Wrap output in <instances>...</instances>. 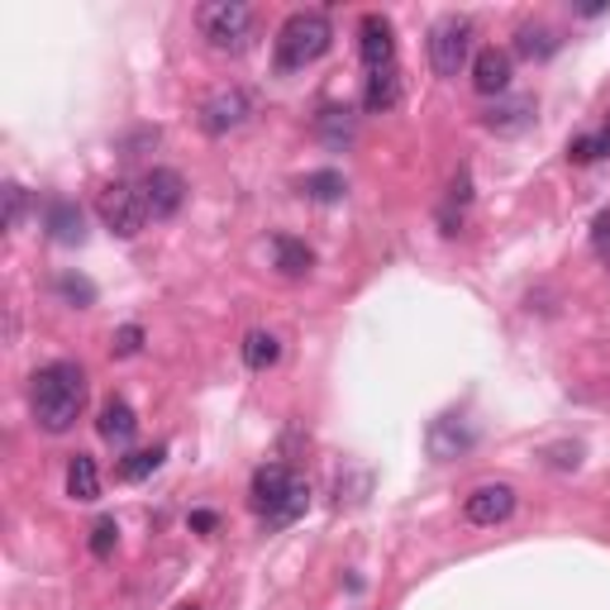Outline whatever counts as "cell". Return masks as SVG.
<instances>
[{"label":"cell","instance_id":"6da1fadb","mask_svg":"<svg viewBox=\"0 0 610 610\" xmlns=\"http://www.w3.org/2000/svg\"><path fill=\"white\" fill-rule=\"evenodd\" d=\"M29 405H34V425L48 434H67L81 420L86 405V372L77 362H48L34 372L29 386Z\"/></svg>","mask_w":610,"mask_h":610},{"label":"cell","instance_id":"7a4b0ae2","mask_svg":"<svg viewBox=\"0 0 610 610\" xmlns=\"http://www.w3.org/2000/svg\"><path fill=\"white\" fill-rule=\"evenodd\" d=\"M305 505H311V487H305L292 468L268 462V468L253 472V511L268 530H286L292 520L305 515Z\"/></svg>","mask_w":610,"mask_h":610},{"label":"cell","instance_id":"3957f363","mask_svg":"<svg viewBox=\"0 0 610 610\" xmlns=\"http://www.w3.org/2000/svg\"><path fill=\"white\" fill-rule=\"evenodd\" d=\"M334 43V29L319 10H296L292 20L277 29V63L292 72V67H305L315 63V57H325Z\"/></svg>","mask_w":610,"mask_h":610},{"label":"cell","instance_id":"277c9868","mask_svg":"<svg viewBox=\"0 0 610 610\" xmlns=\"http://www.w3.org/2000/svg\"><path fill=\"white\" fill-rule=\"evenodd\" d=\"M196 24L210 39V48L220 53H243L253 43V10L239 6V0H206L196 10Z\"/></svg>","mask_w":610,"mask_h":610},{"label":"cell","instance_id":"5b68a950","mask_svg":"<svg viewBox=\"0 0 610 610\" xmlns=\"http://www.w3.org/2000/svg\"><path fill=\"white\" fill-rule=\"evenodd\" d=\"M96 215H100V225H106L110 235H120V239H134L139 229L149 225V206H143L139 186H129V182H110V186H100V196H96Z\"/></svg>","mask_w":610,"mask_h":610},{"label":"cell","instance_id":"8992f818","mask_svg":"<svg viewBox=\"0 0 610 610\" xmlns=\"http://www.w3.org/2000/svg\"><path fill=\"white\" fill-rule=\"evenodd\" d=\"M468 48H472V24L462 14H444L429 29V63L439 77H458L462 63H468Z\"/></svg>","mask_w":610,"mask_h":610},{"label":"cell","instance_id":"52a82bcc","mask_svg":"<svg viewBox=\"0 0 610 610\" xmlns=\"http://www.w3.org/2000/svg\"><path fill=\"white\" fill-rule=\"evenodd\" d=\"M139 196H143V206H149V220H172V215L186 206V182H182V172H172V167H153L149 177L139 182Z\"/></svg>","mask_w":610,"mask_h":610},{"label":"cell","instance_id":"ba28073f","mask_svg":"<svg viewBox=\"0 0 610 610\" xmlns=\"http://www.w3.org/2000/svg\"><path fill=\"white\" fill-rule=\"evenodd\" d=\"M249 115H253V96L239 91V86H229V91H215L206 106H200V129L220 139V134H229V129H239Z\"/></svg>","mask_w":610,"mask_h":610},{"label":"cell","instance_id":"9c48e42d","mask_svg":"<svg viewBox=\"0 0 610 610\" xmlns=\"http://www.w3.org/2000/svg\"><path fill=\"white\" fill-rule=\"evenodd\" d=\"M462 515H468L472 525H501V520L515 515V487H505V482L477 487L472 497L462 501Z\"/></svg>","mask_w":610,"mask_h":610},{"label":"cell","instance_id":"30bf717a","mask_svg":"<svg viewBox=\"0 0 610 610\" xmlns=\"http://www.w3.org/2000/svg\"><path fill=\"white\" fill-rule=\"evenodd\" d=\"M358 53H362V63H368V72L396 67V39H391V20H386V14H362Z\"/></svg>","mask_w":610,"mask_h":610},{"label":"cell","instance_id":"8fae6325","mask_svg":"<svg viewBox=\"0 0 610 610\" xmlns=\"http://www.w3.org/2000/svg\"><path fill=\"white\" fill-rule=\"evenodd\" d=\"M43 229H48V239L53 243H81L86 239V220H81V210H77V200H48V210H43Z\"/></svg>","mask_w":610,"mask_h":610},{"label":"cell","instance_id":"7c38bea8","mask_svg":"<svg viewBox=\"0 0 610 610\" xmlns=\"http://www.w3.org/2000/svg\"><path fill=\"white\" fill-rule=\"evenodd\" d=\"M472 86L482 96H501L505 86H511V53L501 48H482L472 57Z\"/></svg>","mask_w":610,"mask_h":610},{"label":"cell","instance_id":"4fadbf2b","mask_svg":"<svg viewBox=\"0 0 610 610\" xmlns=\"http://www.w3.org/2000/svg\"><path fill=\"white\" fill-rule=\"evenodd\" d=\"M134 434H139V415H134V405L120 401V396L100 405V439L115 444V448H124V444H134Z\"/></svg>","mask_w":610,"mask_h":610},{"label":"cell","instance_id":"5bb4252c","mask_svg":"<svg viewBox=\"0 0 610 610\" xmlns=\"http://www.w3.org/2000/svg\"><path fill=\"white\" fill-rule=\"evenodd\" d=\"M67 497L81 501V505L100 501V468H96L91 454H77V458L67 462Z\"/></svg>","mask_w":610,"mask_h":610},{"label":"cell","instance_id":"9a60e30c","mask_svg":"<svg viewBox=\"0 0 610 610\" xmlns=\"http://www.w3.org/2000/svg\"><path fill=\"white\" fill-rule=\"evenodd\" d=\"M401 91H405V86H401V72L396 67H382V72H372V77H368V91H362V106H368L372 115L377 110H396L401 106Z\"/></svg>","mask_w":610,"mask_h":610},{"label":"cell","instance_id":"2e32d148","mask_svg":"<svg viewBox=\"0 0 610 610\" xmlns=\"http://www.w3.org/2000/svg\"><path fill=\"white\" fill-rule=\"evenodd\" d=\"M429 448H434V458H458L462 448H472V429L458 425V415H444L429 429Z\"/></svg>","mask_w":610,"mask_h":610},{"label":"cell","instance_id":"e0dca14e","mask_svg":"<svg viewBox=\"0 0 610 610\" xmlns=\"http://www.w3.org/2000/svg\"><path fill=\"white\" fill-rule=\"evenodd\" d=\"M534 124V100H501V106L487 110V129H497V134H520V129Z\"/></svg>","mask_w":610,"mask_h":610},{"label":"cell","instance_id":"ac0fdd59","mask_svg":"<svg viewBox=\"0 0 610 610\" xmlns=\"http://www.w3.org/2000/svg\"><path fill=\"white\" fill-rule=\"evenodd\" d=\"M272 258H277V272H282V277H305V272L315 268V253L305 249L301 239H292V235H277V239H272Z\"/></svg>","mask_w":610,"mask_h":610},{"label":"cell","instance_id":"d6986e66","mask_svg":"<svg viewBox=\"0 0 610 610\" xmlns=\"http://www.w3.org/2000/svg\"><path fill=\"white\" fill-rule=\"evenodd\" d=\"M277 358H282V344H277V334H268V329H253L249 339H243V362H249L253 372H268V368H277Z\"/></svg>","mask_w":610,"mask_h":610},{"label":"cell","instance_id":"ffe728a7","mask_svg":"<svg viewBox=\"0 0 610 610\" xmlns=\"http://www.w3.org/2000/svg\"><path fill=\"white\" fill-rule=\"evenodd\" d=\"M515 53L520 57H554L558 53V34H554V29H544V24H520Z\"/></svg>","mask_w":610,"mask_h":610},{"label":"cell","instance_id":"44dd1931","mask_svg":"<svg viewBox=\"0 0 610 610\" xmlns=\"http://www.w3.org/2000/svg\"><path fill=\"white\" fill-rule=\"evenodd\" d=\"M163 448H139V454H129L124 462H120V477L124 482H143V477H153L157 468H163Z\"/></svg>","mask_w":610,"mask_h":610},{"label":"cell","instance_id":"7402d4cb","mask_svg":"<svg viewBox=\"0 0 610 610\" xmlns=\"http://www.w3.org/2000/svg\"><path fill=\"white\" fill-rule=\"evenodd\" d=\"M301 192L311 200H319V206H329V200L344 196V177H339V172H311V177L301 182Z\"/></svg>","mask_w":610,"mask_h":610},{"label":"cell","instance_id":"603a6c76","mask_svg":"<svg viewBox=\"0 0 610 610\" xmlns=\"http://www.w3.org/2000/svg\"><path fill=\"white\" fill-rule=\"evenodd\" d=\"M57 292H63L72 305H77V311H86V305L96 301V286L86 282V277H72V272H67V277H57Z\"/></svg>","mask_w":610,"mask_h":610},{"label":"cell","instance_id":"cb8c5ba5","mask_svg":"<svg viewBox=\"0 0 610 610\" xmlns=\"http://www.w3.org/2000/svg\"><path fill=\"white\" fill-rule=\"evenodd\" d=\"M6 229H20L24 225V206H29V196H24V186L20 182H6Z\"/></svg>","mask_w":610,"mask_h":610},{"label":"cell","instance_id":"d4e9b609","mask_svg":"<svg viewBox=\"0 0 610 610\" xmlns=\"http://www.w3.org/2000/svg\"><path fill=\"white\" fill-rule=\"evenodd\" d=\"M115 544H120V530H115V520H96V525H91V554L96 558H110Z\"/></svg>","mask_w":610,"mask_h":610},{"label":"cell","instance_id":"484cf974","mask_svg":"<svg viewBox=\"0 0 610 610\" xmlns=\"http://www.w3.org/2000/svg\"><path fill=\"white\" fill-rule=\"evenodd\" d=\"M139 344H143V329L139 325H124L120 334H115V353H120V358H129V353H139Z\"/></svg>","mask_w":610,"mask_h":610},{"label":"cell","instance_id":"4316f807","mask_svg":"<svg viewBox=\"0 0 610 610\" xmlns=\"http://www.w3.org/2000/svg\"><path fill=\"white\" fill-rule=\"evenodd\" d=\"M591 249H597L601 258H610V210L597 215V225H591Z\"/></svg>","mask_w":610,"mask_h":610},{"label":"cell","instance_id":"83f0119b","mask_svg":"<svg viewBox=\"0 0 610 610\" xmlns=\"http://www.w3.org/2000/svg\"><path fill=\"white\" fill-rule=\"evenodd\" d=\"M192 530H196V534H210V530H215V515H210V511H196V515H192Z\"/></svg>","mask_w":610,"mask_h":610},{"label":"cell","instance_id":"f1b7e54d","mask_svg":"<svg viewBox=\"0 0 610 610\" xmlns=\"http://www.w3.org/2000/svg\"><path fill=\"white\" fill-rule=\"evenodd\" d=\"M182 610H200V606H182Z\"/></svg>","mask_w":610,"mask_h":610}]
</instances>
